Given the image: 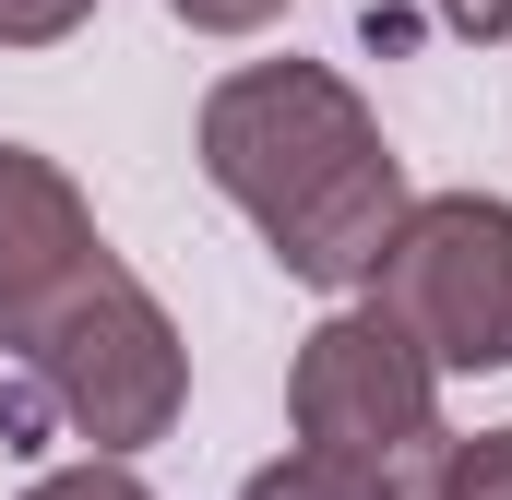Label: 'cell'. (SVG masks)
I'll list each match as a JSON object with an SVG mask.
<instances>
[{
  "label": "cell",
  "mask_w": 512,
  "mask_h": 500,
  "mask_svg": "<svg viewBox=\"0 0 512 500\" xmlns=\"http://www.w3.org/2000/svg\"><path fill=\"white\" fill-rule=\"evenodd\" d=\"M203 179L251 215L298 286H370L405 227V167L346 72L251 60L203 96Z\"/></svg>",
  "instance_id": "cell-1"
},
{
  "label": "cell",
  "mask_w": 512,
  "mask_h": 500,
  "mask_svg": "<svg viewBox=\"0 0 512 500\" xmlns=\"http://www.w3.org/2000/svg\"><path fill=\"white\" fill-rule=\"evenodd\" d=\"M0 346L24 358V393H0V441L24 453L36 417H60L72 441H96L120 465L131 441H167L179 393H191V346L155 310V286L96 239L84 262H60L24 310H0Z\"/></svg>",
  "instance_id": "cell-2"
},
{
  "label": "cell",
  "mask_w": 512,
  "mask_h": 500,
  "mask_svg": "<svg viewBox=\"0 0 512 500\" xmlns=\"http://www.w3.org/2000/svg\"><path fill=\"white\" fill-rule=\"evenodd\" d=\"M370 310L405 322L429 370H512V203L429 191L370 262Z\"/></svg>",
  "instance_id": "cell-3"
},
{
  "label": "cell",
  "mask_w": 512,
  "mask_h": 500,
  "mask_svg": "<svg viewBox=\"0 0 512 500\" xmlns=\"http://www.w3.org/2000/svg\"><path fill=\"white\" fill-rule=\"evenodd\" d=\"M286 405H298V453H346L370 477L441 465V370L405 346V322H382V310H334L298 346Z\"/></svg>",
  "instance_id": "cell-4"
},
{
  "label": "cell",
  "mask_w": 512,
  "mask_h": 500,
  "mask_svg": "<svg viewBox=\"0 0 512 500\" xmlns=\"http://www.w3.org/2000/svg\"><path fill=\"white\" fill-rule=\"evenodd\" d=\"M239 500H417L405 477H370V465H346V453H286V465H262Z\"/></svg>",
  "instance_id": "cell-5"
},
{
  "label": "cell",
  "mask_w": 512,
  "mask_h": 500,
  "mask_svg": "<svg viewBox=\"0 0 512 500\" xmlns=\"http://www.w3.org/2000/svg\"><path fill=\"white\" fill-rule=\"evenodd\" d=\"M429 500H512V429L441 441V465H429Z\"/></svg>",
  "instance_id": "cell-6"
},
{
  "label": "cell",
  "mask_w": 512,
  "mask_h": 500,
  "mask_svg": "<svg viewBox=\"0 0 512 500\" xmlns=\"http://www.w3.org/2000/svg\"><path fill=\"white\" fill-rule=\"evenodd\" d=\"M24 500H155L131 465H108V453H84V465H60V477H36Z\"/></svg>",
  "instance_id": "cell-7"
},
{
  "label": "cell",
  "mask_w": 512,
  "mask_h": 500,
  "mask_svg": "<svg viewBox=\"0 0 512 500\" xmlns=\"http://www.w3.org/2000/svg\"><path fill=\"white\" fill-rule=\"evenodd\" d=\"M96 0H0V48H60Z\"/></svg>",
  "instance_id": "cell-8"
},
{
  "label": "cell",
  "mask_w": 512,
  "mask_h": 500,
  "mask_svg": "<svg viewBox=\"0 0 512 500\" xmlns=\"http://www.w3.org/2000/svg\"><path fill=\"white\" fill-rule=\"evenodd\" d=\"M167 12H179L191 36H262V24H274L286 0H167Z\"/></svg>",
  "instance_id": "cell-9"
},
{
  "label": "cell",
  "mask_w": 512,
  "mask_h": 500,
  "mask_svg": "<svg viewBox=\"0 0 512 500\" xmlns=\"http://www.w3.org/2000/svg\"><path fill=\"white\" fill-rule=\"evenodd\" d=\"M429 12H441L453 36H477V48H489V36H512V0H429Z\"/></svg>",
  "instance_id": "cell-10"
}]
</instances>
